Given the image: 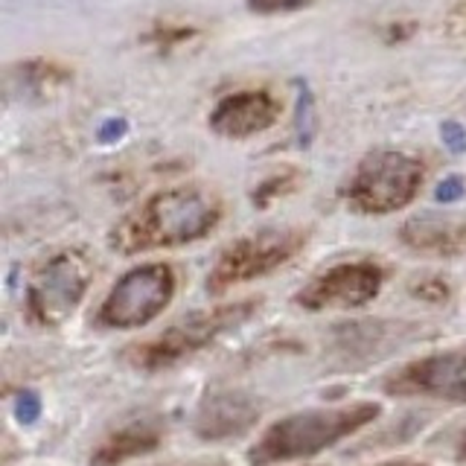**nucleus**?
I'll return each mask as SVG.
<instances>
[{
	"mask_svg": "<svg viewBox=\"0 0 466 466\" xmlns=\"http://www.w3.org/2000/svg\"><path fill=\"white\" fill-rule=\"evenodd\" d=\"M222 204L204 187H172L146 198L111 233V245L123 254L196 242L216 228Z\"/></svg>",
	"mask_w": 466,
	"mask_h": 466,
	"instance_id": "1",
	"label": "nucleus"
},
{
	"mask_svg": "<svg viewBox=\"0 0 466 466\" xmlns=\"http://www.w3.org/2000/svg\"><path fill=\"white\" fill-rule=\"evenodd\" d=\"M379 411L373 402H353L341 408H327V411H306L286 417L262 434V441L251 449L254 466H268L277 461L306 458L315 455L324 446L341 441L344 434L361 429Z\"/></svg>",
	"mask_w": 466,
	"mask_h": 466,
	"instance_id": "2",
	"label": "nucleus"
},
{
	"mask_svg": "<svg viewBox=\"0 0 466 466\" xmlns=\"http://www.w3.org/2000/svg\"><path fill=\"white\" fill-rule=\"evenodd\" d=\"M426 167L414 155L397 149H376L361 157L347 184V201L361 213H393L411 204L420 193Z\"/></svg>",
	"mask_w": 466,
	"mask_h": 466,
	"instance_id": "3",
	"label": "nucleus"
},
{
	"mask_svg": "<svg viewBox=\"0 0 466 466\" xmlns=\"http://www.w3.org/2000/svg\"><path fill=\"white\" fill-rule=\"evenodd\" d=\"M175 274L164 262L140 266L123 274L99 309V320L108 327H140L169 303Z\"/></svg>",
	"mask_w": 466,
	"mask_h": 466,
	"instance_id": "4",
	"label": "nucleus"
},
{
	"mask_svg": "<svg viewBox=\"0 0 466 466\" xmlns=\"http://www.w3.org/2000/svg\"><path fill=\"white\" fill-rule=\"evenodd\" d=\"M87 280H91V268L82 254L62 251L50 257L29 286V312L41 324H62L79 306Z\"/></svg>",
	"mask_w": 466,
	"mask_h": 466,
	"instance_id": "5",
	"label": "nucleus"
},
{
	"mask_svg": "<svg viewBox=\"0 0 466 466\" xmlns=\"http://www.w3.org/2000/svg\"><path fill=\"white\" fill-rule=\"evenodd\" d=\"M300 245H303V233L298 230H262L257 237H245L222 254L208 286L228 289L233 283L268 274L271 268L283 266Z\"/></svg>",
	"mask_w": 466,
	"mask_h": 466,
	"instance_id": "6",
	"label": "nucleus"
},
{
	"mask_svg": "<svg viewBox=\"0 0 466 466\" xmlns=\"http://www.w3.org/2000/svg\"><path fill=\"white\" fill-rule=\"evenodd\" d=\"M277 116H280V99L262 87H245V91H233L218 99L208 123L216 135L228 140H245L271 128Z\"/></svg>",
	"mask_w": 466,
	"mask_h": 466,
	"instance_id": "7",
	"label": "nucleus"
},
{
	"mask_svg": "<svg viewBox=\"0 0 466 466\" xmlns=\"http://www.w3.org/2000/svg\"><path fill=\"white\" fill-rule=\"evenodd\" d=\"M379 286H382V271L370 262H347V266H335L327 274H320L300 291V303L309 309H327V306H361L376 298Z\"/></svg>",
	"mask_w": 466,
	"mask_h": 466,
	"instance_id": "8",
	"label": "nucleus"
},
{
	"mask_svg": "<svg viewBox=\"0 0 466 466\" xmlns=\"http://www.w3.org/2000/svg\"><path fill=\"white\" fill-rule=\"evenodd\" d=\"M390 390L405 393H431V397L466 402V353H441L408 368L393 379Z\"/></svg>",
	"mask_w": 466,
	"mask_h": 466,
	"instance_id": "9",
	"label": "nucleus"
},
{
	"mask_svg": "<svg viewBox=\"0 0 466 466\" xmlns=\"http://www.w3.org/2000/svg\"><path fill=\"white\" fill-rule=\"evenodd\" d=\"M248 306H228V309H216L210 315H193L187 324L172 327L164 339H157L152 347L143 350V359L149 364H164L172 359H181L189 350L201 347L204 341H210L216 332H222L233 318L242 315Z\"/></svg>",
	"mask_w": 466,
	"mask_h": 466,
	"instance_id": "10",
	"label": "nucleus"
},
{
	"mask_svg": "<svg viewBox=\"0 0 466 466\" xmlns=\"http://www.w3.org/2000/svg\"><path fill=\"white\" fill-rule=\"evenodd\" d=\"M402 242L414 251L451 257L466 251V216H417L402 228Z\"/></svg>",
	"mask_w": 466,
	"mask_h": 466,
	"instance_id": "11",
	"label": "nucleus"
},
{
	"mask_svg": "<svg viewBox=\"0 0 466 466\" xmlns=\"http://www.w3.org/2000/svg\"><path fill=\"white\" fill-rule=\"evenodd\" d=\"M254 414V405L242 397H218L208 405V411H201L198 431L201 437H228L233 431H242Z\"/></svg>",
	"mask_w": 466,
	"mask_h": 466,
	"instance_id": "12",
	"label": "nucleus"
},
{
	"mask_svg": "<svg viewBox=\"0 0 466 466\" xmlns=\"http://www.w3.org/2000/svg\"><path fill=\"white\" fill-rule=\"evenodd\" d=\"M152 446H155V434L152 431H123V434H116L111 443H106L99 449L96 463L123 461L126 455H135V451L152 449Z\"/></svg>",
	"mask_w": 466,
	"mask_h": 466,
	"instance_id": "13",
	"label": "nucleus"
},
{
	"mask_svg": "<svg viewBox=\"0 0 466 466\" xmlns=\"http://www.w3.org/2000/svg\"><path fill=\"white\" fill-rule=\"evenodd\" d=\"M441 33L446 38H466V0H455L441 18Z\"/></svg>",
	"mask_w": 466,
	"mask_h": 466,
	"instance_id": "14",
	"label": "nucleus"
},
{
	"mask_svg": "<svg viewBox=\"0 0 466 466\" xmlns=\"http://www.w3.org/2000/svg\"><path fill=\"white\" fill-rule=\"evenodd\" d=\"M309 4H315V0H248V6L257 15H286L306 9Z\"/></svg>",
	"mask_w": 466,
	"mask_h": 466,
	"instance_id": "15",
	"label": "nucleus"
},
{
	"mask_svg": "<svg viewBox=\"0 0 466 466\" xmlns=\"http://www.w3.org/2000/svg\"><path fill=\"white\" fill-rule=\"evenodd\" d=\"M38 400H35V393H18V417L24 422H33L38 417Z\"/></svg>",
	"mask_w": 466,
	"mask_h": 466,
	"instance_id": "16",
	"label": "nucleus"
},
{
	"mask_svg": "<svg viewBox=\"0 0 466 466\" xmlns=\"http://www.w3.org/2000/svg\"><path fill=\"white\" fill-rule=\"evenodd\" d=\"M443 137L451 143V149H455V152H461L463 149V146H466V135H463V131H458V126H443Z\"/></svg>",
	"mask_w": 466,
	"mask_h": 466,
	"instance_id": "17",
	"label": "nucleus"
},
{
	"mask_svg": "<svg viewBox=\"0 0 466 466\" xmlns=\"http://www.w3.org/2000/svg\"><path fill=\"white\" fill-rule=\"evenodd\" d=\"M458 196H461V181L458 178L441 184V189H437V198H441V201H451V198H458Z\"/></svg>",
	"mask_w": 466,
	"mask_h": 466,
	"instance_id": "18",
	"label": "nucleus"
},
{
	"mask_svg": "<svg viewBox=\"0 0 466 466\" xmlns=\"http://www.w3.org/2000/svg\"><path fill=\"white\" fill-rule=\"evenodd\" d=\"M461 451H463V455H466V434H463V443H461Z\"/></svg>",
	"mask_w": 466,
	"mask_h": 466,
	"instance_id": "19",
	"label": "nucleus"
}]
</instances>
